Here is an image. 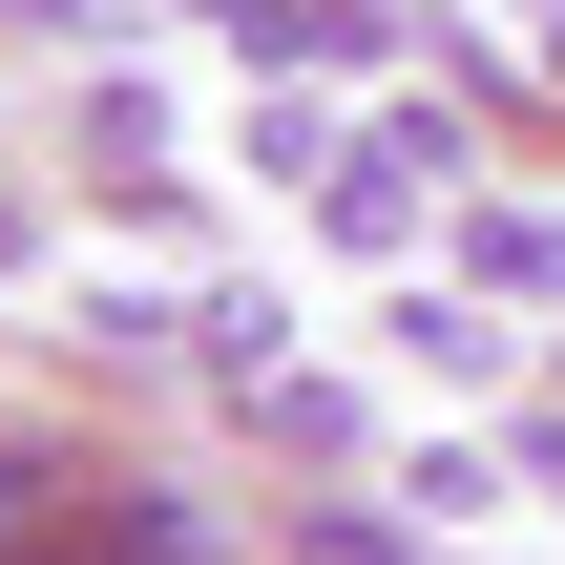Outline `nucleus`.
I'll return each mask as SVG.
<instances>
[{
  "label": "nucleus",
  "mask_w": 565,
  "mask_h": 565,
  "mask_svg": "<svg viewBox=\"0 0 565 565\" xmlns=\"http://www.w3.org/2000/svg\"><path fill=\"white\" fill-rule=\"evenodd\" d=\"M377 503H419V524H482V503H524V461H503V440H398V461H377Z\"/></svg>",
  "instance_id": "4"
},
{
  "label": "nucleus",
  "mask_w": 565,
  "mask_h": 565,
  "mask_svg": "<svg viewBox=\"0 0 565 565\" xmlns=\"http://www.w3.org/2000/svg\"><path fill=\"white\" fill-rule=\"evenodd\" d=\"M503 461H524V482H545V503H565V398H545V377L503 398Z\"/></svg>",
  "instance_id": "5"
},
{
  "label": "nucleus",
  "mask_w": 565,
  "mask_h": 565,
  "mask_svg": "<svg viewBox=\"0 0 565 565\" xmlns=\"http://www.w3.org/2000/svg\"><path fill=\"white\" fill-rule=\"evenodd\" d=\"M335 147H356V105H335V84H252V105H231V168H252V189H294V210H315V168H335Z\"/></svg>",
  "instance_id": "3"
},
{
  "label": "nucleus",
  "mask_w": 565,
  "mask_h": 565,
  "mask_svg": "<svg viewBox=\"0 0 565 565\" xmlns=\"http://www.w3.org/2000/svg\"><path fill=\"white\" fill-rule=\"evenodd\" d=\"M377 356H398L419 398H524V335H503V294H461V273H377Z\"/></svg>",
  "instance_id": "1"
},
{
  "label": "nucleus",
  "mask_w": 565,
  "mask_h": 565,
  "mask_svg": "<svg viewBox=\"0 0 565 565\" xmlns=\"http://www.w3.org/2000/svg\"><path fill=\"white\" fill-rule=\"evenodd\" d=\"M440 273H461V294H503V315H565V210H524V189H482V210L440 231Z\"/></svg>",
  "instance_id": "2"
}]
</instances>
